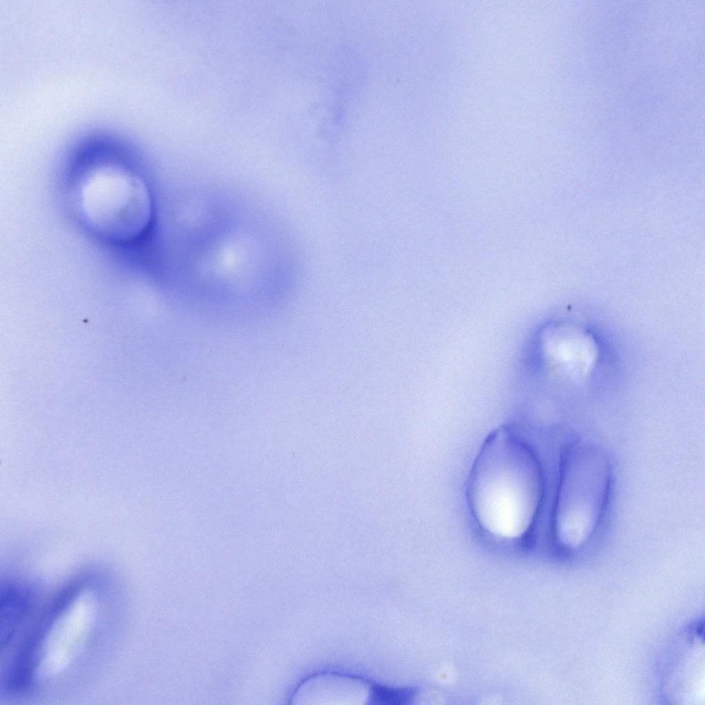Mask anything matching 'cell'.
Segmentation results:
<instances>
[{"label": "cell", "instance_id": "1", "mask_svg": "<svg viewBox=\"0 0 705 705\" xmlns=\"http://www.w3.org/2000/svg\"><path fill=\"white\" fill-rule=\"evenodd\" d=\"M541 494L540 467L526 441L509 428L494 432L471 474L470 503L480 525L496 536H523L534 521Z\"/></svg>", "mask_w": 705, "mask_h": 705}, {"label": "cell", "instance_id": "2", "mask_svg": "<svg viewBox=\"0 0 705 705\" xmlns=\"http://www.w3.org/2000/svg\"><path fill=\"white\" fill-rule=\"evenodd\" d=\"M74 204L90 232L107 242L125 245L147 228L152 206L142 178L124 166L105 163L85 171L74 192Z\"/></svg>", "mask_w": 705, "mask_h": 705}, {"label": "cell", "instance_id": "3", "mask_svg": "<svg viewBox=\"0 0 705 705\" xmlns=\"http://www.w3.org/2000/svg\"><path fill=\"white\" fill-rule=\"evenodd\" d=\"M609 485V465L599 450L586 444L567 450L554 513V530L560 544L576 548L591 536L603 514Z\"/></svg>", "mask_w": 705, "mask_h": 705}, {"label": "cell", "instance_id": "4", "mask_svg": "<svg viewBox=\"0 0 705 705\" xmlns=\"http://www.w3.org/2000/svg\"><path fill=\"white\" fill-rule=\"evenodd\" d=\"M412 695L411 690L375 686L372 688L370 703L383 705L402 704L410 699Z\"/></svg>", "mask_w": 705, "mask_h": 705}]
</instances>
